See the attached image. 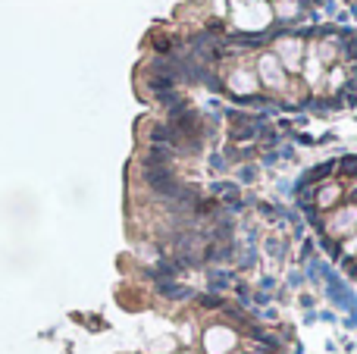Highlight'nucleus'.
<instances>
[{
	"mask_svg": "<svg viewBox=\"0 0 357 354\" xmlns=\"http://www.w3.org/2000/svg\"><path fill=\"white\" fill-rule=\"evenodd\" d=\"M323 236L326 242H345L357 232V201H348V204H339L335 210H329L323 217Z\"/></svg>",
	"mask_w": 357,
	"mask_h": 354,
	"instance_id": "obj_1",
	"label": "nucleus"
},
{
	"mask_svg": "<svg viewBox=\"0 0 357 354\" xmlns=\"http://www.w3.org/2000/svg\"><path fill=\"white\" fill-rule=\"evenodd\" d=\"M301 75L307 79V85H314V88H320V85H323V75H326V66H323L320 56L314 54V44H307V54H304Z\"/></svg>",
	"mask_w": 357,
	"mask_h": 354,
	"instance_id": "obj_9",
	"label": "nucleus"
},
{
	"mask_svg": "<svg viewBox=\"0 0 357 354\" xmlns=\"http://www.w3.org/2000/svg\"><path fill=\"white\" fill-rule=\"evenodd\" d=\"M210 167H213L216 173H226V169H229V160H226L222 154H213V157H210Z\"/></svg>",
	"mask_w": 357,
	"mask_h": 354,
	"instance_id": "obj_14",
	"label": "nucleus"
},
{
	"mask_svg": "<svg viewBox=\"0 0 357 354\" xmlns=\"http://www.w3.org/2000/svg\"><path fill=\"white\" fill-rule=\"evenodd\" d=\"M226 88L235 94V98H254L260 91V82H257V72L248 66H235L232 72L226 75Z\"/></svg>",
	"mask_w": 357,
	"mask_h": 354,
	"instance_id": "obj_6",
	"label": "nucleus"
},
{
	"mask_svg": "<svg viewBox=\"0 0 357 354\" xmlns=\"http://www.w3.org/2000/svg\"><path fill=\"white\" fill-rule=\"evenodd\" d=\"M232 22H235V29L238 31L254 35V31L266 29V25L273 22V6L266 3V0H251V3H245V6H235Z\"/></svg>",
	"mask_w": 357,
	"mask_h": 354,
	"instance_id": "obj_2",
	"label": "nucleus"
},
{
	"mask_svg": "<svg viewBox=\"0 0 357 354\" xmlns=\"http://www.w3.org/2000/svg\"><path fill=\"white\" fill-rule=\"evenodd\" d=\"M323 85H329V91L333 94H342V88L348 85V72L342 66H329L326 75H323Z\"/></svg>",
	"mask_w": 357,
	"mask_h": 354,
	"instance_id": "obj_13",
	"label": "nucleus"
},
{
	"mask_svg": "<svg viewBox=\"0 0 357 354\" xmlns=\"http://www.w3.org/2000/svg\"><path fill=\"white\" fill-rule=\"evenodd\" d=\"M314 54L320 56L323 66H335V60H342V35H323L314 44Z\"/></svg>",
	"mask_w": 357,
	"mask_h": 354,
	"instance_id": "obj_8",
	"label": "nucleus"
},
{
	"mask_svg": "<svg viewBox=\"0 0 357 354\" xmlns=\"http://www.w3.org/2000/svg\"><path fill=\"white\" fill-rule=\"evenodd\" d=\"M210 194H213L216 204H226V207H238L241 204V192L235 182H216V185H210Z\"/></svg>",
	"mask_w": 357,
	"mask_h": 354,
	"instance_id": "obj_10",
	"label": "nucleus"
},
{
	"mask_svg": "<svg viewBox=\"0 0 357 354\" xmlns=\"http://www.w3.org/2000/svg\"><path fill=\"white\" fill-rule=\"evenodd\" d=\"M273 54H276V60L285 66V72L298 75L304 66V54H307V41L298 35H279L276 41H273Z\"/></svg>",
	"mask_w": 357,
	"mask_h": 354,
	"instance_id": "obj_4",
	"label": "nucleus"
},
{
	"mask_svg": "<svg viewBox=\"0 0 357 354\" xmlns=\"http://www.w3.org/2000/svg\"><path fill=\"white\" fill-rule=\"evenodd\" d=\"M238 342V332L226 323H213L204 330V354H235Z\"/></svg>",
	"mask_w": 357,
	"mask_h": 354,
	"instance_id": "obj_5",
	"label": "nucleus"
},
{
	"mask_svg": "<svg viewBox=\"0 0 357 354\" xmlns=\"http://www.w3.org/2000/svg\"><path fill=\"white\" fill-rule=\"evenodd\" d=\"M314 207L317 210H323V213H329V210H335V207L345 201V188L339 185L335 179H326V182H320V185L314 188Z\"/></svg>",
	"mask_w": 357,
	"mask_h": 354,
	"instance_id": "obj_7",
	"label": "nucleus"
},
{
	"mask_svg": "<svg viewBox=\"0 0 357 354\" xmlns=\"http://www.w3.org/2000/svg\"><path fill=\"white\" fill-rule=\"evenodd\" d=\"M241 179L251 182V179H254V167H241Z\"/></svg>",
	"mask_w": 357,
	"mask_h": 354,
	"instance_id": "obj_15",
	"label": "nucleus"
},
{
	"mask_svg": "<svg viewBox=\"0 0 357 354\" xmlns=\"http://www.w3.org/2000/svg\"><path fill=\"white\" fill-rule=\"evenodd\" d=\"M301 0H276V6H273V19H282V22H295V19H301Z\"/></svg>",
	"mask_w": 357,
	"mask_h": 354,
	"instance_id": "obj_11",
	"label": "nucleus"
},
{
	"mask_svg": "<svg viewBox=\"0 0 357 354\" xmlns=\"http://www.w3.org/2000/svg\"><path fill=\"white\" fill-rule=\"evenodd\" d=\"M229 3H232V10H235V6H245V3H251V0H229Z\"/></svg>",
	"mask_w": 357,
	"mask_h": 354,
	"instance_id": "obj_16",
	"label": "nucleus"
},
{
	"mask_svg": "<svg viewBox=\"0 0 357 354\" xmlns=\"http://www.w3.org/2000/svg\"><path fill=\"white\" fill-rule=\"evenodd\" d=\"M254 72H257L260 85L270 88V91H285V88H289V72H285V66L276 60L273 50H264V54L254 56Z\"/></svg>",
	"mask_w": 357,
	"mask_h": 354,
	"instance_id": "obj_3",
	"label": "nucleus"
},
{
	"mask_svg": "<svg viewBox=\"0 0 357 354\" xmlns=\"http://www.w3.org/2000/svg\"><path fill=\"white\" fill-rule=\"evenodd\" d=\"M264 251L273 257V261H282V257L289 254V238L279 236V232H273V236L264 238Z\"/></svg>",
	"mask_w": 357,
	"mask_h": 354,
	"instance_id": "obj_12",
	"label": "nucleus"
}]
</instances>
